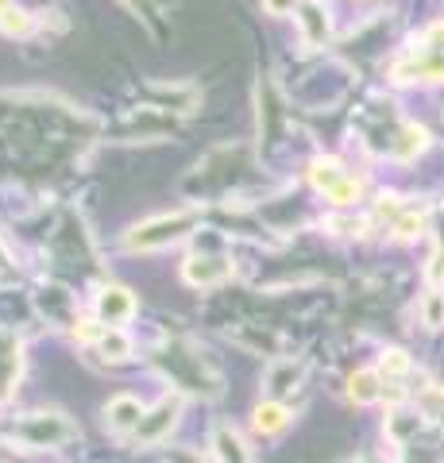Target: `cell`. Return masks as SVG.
I'll return each instance as SVG.
<instances>
[{"label": "cell", "instance_id": "cell-1", "mask_svg": "<svg viewBox=\"0 0 444 463\" xmlns=\"http://www.w3.org/2000/svg\"><path fill=\"white\" fill-rule=\"evenodd\" d=\"M194 224H197L194 209H182V213H170V216H151V221H143L128 232V248L132 251L166 248V243H178L182 236H190Z\"/></svg>", "mask_w": 444, "mask_h": 463}, {"label": "cell", "instance_id": "cell-2", "mask_svg": "<svg viewBox=\"0 0 444 463\" xmlns=\"http://www.w3.org/2000/svg\"><path fill=\"white\" fill-rule=\"evenodd\" d=\"M16 437L32 448H59V444L78 440V429L62 413H35L24 425H16Z\"/></svg>", "mask_w": 444, "mask_h": 463}, {"label": "cell", "instance_id": "cell-3", "mask_svg": "<svg viewBox=\"0 0 444 463\" xmlns=\"http://www.w3.org/2000/svg\"><path fill=\"white\" fill-rule=\"evenodd\" d=\"M313 185H317L328 201H336V205H352V201L360 197V182H355L336 158H317V163H313Z\"/></svg>", "mask_w": 444, "mask_h": 463}, {"label": "cell", "instance_id": "cell-4", "mask_svg": "<svg viewBox=\"0 0 444 463\" xmlns=\"http://www.w3.org/2000/svg\"><path fill=\"white\" fill-rule=\"evenodd\" d=\"M178 413H182V398H163L155 410H147L143 413V421H139V429L132 432V437L139 440V444H159L170 429L178 425Z\"/></svg>", "mask_w": 444, "mask_h": 463}, {"label": "cell", "instance_id": "cell-5", "mask_svg": "<svg viewBox=\"0 0 444 463\" xmlns=\"http://www.w3.org/2000/svg\"><path fill=\"white\" fill-rule=\"evenodd\" d=\"M136 313V298L128 294L124 286H105L101 298H97V317L105 321V328H120L124 321H132Z\"/></svg>", "mask_w": 444, "mask_h": 463}, {"label": "cell", "instance_id": "cell-6", "mask_svg": "<svg viewBox=\"0 0 444 463\" xmlns=\"http://www.w3.org/2000/svg\"><path fill=\"white\" fill-rule=\"evenodd\" d=\"M143 413L147 410H143V402L136 394H117L105 405V425L112 432H136L139 421H143Z\"/></svg>", "mask_w": 444, "mask_h": 463}, {"label": "cell", "instance_id": "cell-7", "mask_svg": "<svg viewBox=\"0 0 444 463\" xmlns=\"http://www.w3.org/2000/svg\"><path fill=\"white\" fill-rule=\"evenodd\" d=\"M228 274H232V263L228 259H190L185 263V282L190 286H217V282H224Z\"/></svg>", "mask_w": 444, "mask_h": 463}, {"label": "cell", "instance_id": "cell-8", "mask_svg": "<svg viewBox=\"0 0 444 463\" xmlns=\"http://www.w3.org/2000/svg\"><path fill=\"white\" fill-rule=\"evenodd\" d=\"M213 448H217V463H251L248 444L240 440V432L232 425H217V432H213Z\"/></svg>", "mask_w": 444, "mask_h": 463}, {"label": "cell", "instance_id": "cell-9", "mask_svg": "<svg viewBox=\"0 0 444 463\" xmlns=\"http://www.w3.org/2000/svg\"><path fill=\"white\" fill-rule=\"evenodd\" d=\"M255 432L260 437H279V432L290 425V410H286L282 402H263V405H255Z\"/></svg>", "mask_w": 444, "mask_h": 463}, {"label": "cell", "instance_id": "cell-10", "mask_svg": "<svg viewBox=\"0 0 444 463\" xmlns=\"http://www.w3.org/2000/svg\"><path fill=\"white\" fill-rule=\"evenodd\" d=\"M348 394H352V402H360V405L379 402V398H383V379H379V371H355L352 379H348Z\"/></svg>", "mask_w": 444, "mask_h": 463}, {"label": "cell", "instance_id": "cell-11", "mask_svg": "<svg viewBox=\"0 0 444 463\" xmlns=\"http://www.w3.org/2000/svg\"><path fill=\"white\" fill-rule=\"evenodd\" d=\"M386 429H391V440L394 444H410V437L421 429V417H410L402 410H394L391 417H386Z\"/></svg>", "mask_w": 444, "mask_h": 463}, {"label": "cell", "instance_id": "cell-12", "mask_svg": "<svg viewBox=\"0 0 444 463\" xmlns=\"http://www.w3.org/2000/svg\"><path fill=\"white\" fill-rule=\"evenodd\" d=\"M97 344H101L105 359H117V364H120V359L132 355V340H128L120 328H105V332H101V340H97Z\"/></svg>", "mask_w": 444, "mask_h": 463}, {"label": "cell", "instance_id": "cell-13", "mask_svg": "<svg viewBox=\"0 0 444 463\" xmlns=\"http://www.w3.org/2000/svg\"><path fill=\"white\" fill-rule=\"evenodd\" d=\"M302 27H306L309 43H321V39H325L328 20L321 16V5H302Z\"/></svg>", "mask_w": 444, "mask_h": 463}, {"label": "cell", "instance_id": "cell-14", "mask_svg": "<svg viewBox=\"0 0 444 463\" xmlns=\"http://www.w3.org/2000/svg\"><path fill=\"white\" fill-rule=\"evenodd\" d=\"M27 27H32L27 12H20V8L0 12V32H5V35H27Z\"/></svg>", "mask_w": 444, "mask_h": 463}, {"label": "cell", "instance_id": "cell-15", "mask_svg": "<svg viewBox=\"0 0 444 463\" xmlns=\"http://www.w3.org/2000/svg\"><path fill=\"white\" fill-rule=\"evenodd\" d=\"M383 374H391V379H406V374H410L406 352H386L383 355Z\"/></svg>", "mask_w": 444, "mask_h": 463}, {"label": "cell", "instance_id": "cell-16", "mask_svg": "<svg viewBox=\"0 0 444 463\" xmlns=\"http://www.w3.org/2000/svg\"><path fill=\"white\" fill-rule=\"evenodd\" d=\"M402 139H406V143H402V147H394V151H398V155H402V158H406V155H413V151H421V147H425V132H421V128H413V124H406V128H402Z\"/></svg>", "mask_w": 444, "mask_h": 463}, {"label": "cell", "instance_id": "cell-17", "mask_svg": "<svg viewBox=\"0 0 444 463\" xmlns=\"http://www.w3.org/2000/svg\"><path fill=\"white\" fill-rule=\"evenodd\" d=\"M425 321L429 325H444V294H429V301H425Z\"/></svg>", "mask_w": 444, "mask_h": 463}, {"label": "cell", "instance_id": "cell-18", "mask_svg": "<svg viewBox=\"0 0 444 463\" xmlns=\"http://www.w3.org/2000/svg\"><path fill=\"white\" fill-rule=\"evenodd\" d=\"M421 224H425V213H410V216H402V221L394 224V232H398V236H413Z\"/></svg>", "mask_w": 444, "mask_h": 463}, {"label": "cell", "instance_id": "cell-19", "mask_svg": "<svg viewBox=\"0 0 444 463\" xmlns=\"http://www.w3.org/2000/svg\"><path fill=\"white\" fill-rule=\"evenodd\" d=\"M429 282H433V286L444 282V248L433 255V263H429Z\"/></svg>", "mask_w": 444, "mask_h": 463}, {"label": "cell", "instance_id": "cell-20", "mask_svg": "<svg viewBox=\"0 0 444 463\" xmlns=\"http://www.w3.org/2000/svg\"><path fill=\"white\" fill-rule=\"evenodd\" d=\"M298 0H263V8L270 12V16H286V12H294Z\"/></svg>", "mask_w": 444, "mask_h": 463}, {"label": "cell", "instance_id": "cell-21", "mask_svg": "<svg viewBox=\"0 0 444 463\" xmlns=\"http://www.w3.org/2000/svg\"><path fill=\"white\" fill-rule=\"evenodd\" d=\"M166 463H202V456H194V452H175Z\"/></svg>", "mask_w": 444, "mask_h": 463}, {"label": "cell", "instance_id": "cell-22", "mask_svg": "<svg viewBox=\"0 0 444 463\" xmlns=\"http://www.w3.org/2000/svg\"><path fill=\"white\" fill-rule=\"evenodd\" d=\"M12 8V0H0V12H8Z\"/></svg>", "mask_w": 444, "mask_h": 463}]
</instances>
